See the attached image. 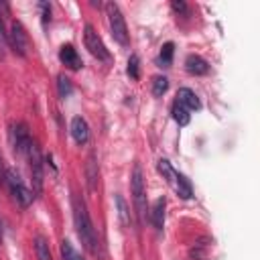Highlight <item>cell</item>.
<instances>
[{"label": "cell", "instance_id": "cell-1", "mask_svg": "<svg viewBox=\"0 0 260 260\" xmlns=\"http://www.w3.org/2000/svg\"><path fill=\"white\" fill-rule=\"evenodd\" d=\"M73 221H75L77 236H79L81 244H83L91 254H95V252H98V236H95L93 223H91V219H89L85 201H83L79 195H73Z\"/></svg>", "mask_w": 260, "mask_h": 260}, {"label": "cell", "instance_id": "cell-2", "mask_svg": "<svg viewBox=\"0 0 260 260\" xmlns=\"http://www.w3.org/2000/svg\"><path fill=\"white\" fill-rule=\"evenodd\" d=\"M156 169H158V173L167 179V183L175 189V193H177L181 199H189V197L193 195V189H191L189 179H187L185 175L177 173V171L171 167V162H169L167 158H160V160H158V165H156Z\"/></svg>", "mask_w": 260, "mask_h": 260}, {"label": "cell", "instance_id": "cell-3", "mask_svg": "<svg viewBox=\"0 0 260 260\" xmlns=\"http://www.w3.org/2000/svg\"><path fill=\"white\" fill-rule=\"evenodd\" d=\"M130 191H132V197H134V205H136L138 221L144 223V219H146V193H144V177H142V169H140V165H134V169H132Z\"/></svg>", "mask_w": 260, "mask_h": 260}, {"label": "cell", "instance_id": "cell-4", "mask_svg": "<svg viewBox=\"0 0 260 260\" xmlns=\"http://www.w3.org/2000/svg\"><path fill=\"white\" fill-rule=\"evenodd\" d=\"M106 14H108V24L112 30V37L116 43L120 45H128V28H126V20L118 8L116 2H108L106 4Z\"/></svg>", "mask_w": 260, "mask_h": 260}, {"label": "cell", "instance_id": "cell-5", "mask_svg": "<svg viewBox=\"0 0 260 260\" xmlns=\"http://www.w3.org/2000/svg\"><path fill=\"white\" fill-rule=\"evenodd\" d=\"M4 183L8 185L12 197L16 199V203H18L20 207H28V205L32 203V197H35L32 191L22 183L20 175H18L14 169H6V181H4Z\"/></svg>", "mask_w": 260, "mask_h": 260}, {"label": "cell", "instance_id": "cell-6", "mask_svg": "<svg viewBox=\"0 0 260 260\" xmlns=\"http://www.w3.org/2000/svg\"><path fill=\"white\" fill-rule=\"evenodd\" d=\"M83 41H85V49H87L95 59H100V61H108V59H110V53H108L104 41L100 39V35L93 30L91 24L85 26V30H83Z\"/></svg>", "mask_w": 260, "mask_h": 260}, {"label": "cell", "instance_id": "cell-7", "mask_svg": "<svg viewBox=\"0 0 260 260\" xmlns=\"http://www.w3.org/2000/svg\"><path fill=\"white\" fill-rule=\"evenodd\" d=\"M28 162H30V177H32V191L41 193L43 189V158L39 152V146L32 142L28 148Z\"/></svg>", "mask_w": 260, "mask_h": 260}, {"label": "cell", "instance_id": "cell-8", "mask_svg": "<svg viewBox=\"0 0 260 260\" xmlns=\"http://www.w3.org/2000/svg\"><path fill=\"white\" fill-rule=\"evenodd\" d=\"M10 140H12L14 150L20 152V154H26L28 148H30V144H32L30 134H28V130H26L24 124H12V128H10Z\"/></svg>", "mask_w": 260, "mask_h": 260}, {"label": "cell", "instance_id": "cell-9", "mask_svg": "<svg viewBox=\"0 0 260 260\" xmlns=\"http://www.w3.org/2000/svg\"><path fill=\"white\" fill-rule=\"evenodd\" d=\"M8 41H10V47L14 53L18 55H26V49H28V39H26V32L22 28L20 22H12L10 26V32H8Z\"/></svg>", "mask_w": 260, "mask_h": 260}, {"label": "cell", "instance_id": "cell-10", "mask_svg": "<svg viewBox=\"0 0 260 260\" xmlns=\"http://www.w3.org/2000/svg\"><path fill=\"white\" fill-rule=\"evenodd\" d=\"M59 59L63 65H67L69 69H79L83 63H81V57L77 55V51L71 47V45H63L59 49Z\"/></svg>", "mask_w": 260, "mask_h": 260}, {"label": "cell", "instance_id": "cell-11", "mask_svg": "<svg viewBox=\"0 0 260 260\" xmlns=\"http://www.w3.org/2000/svg\"><path fill=\"white\" fill-rule=\"evenodd\" d=\"M71 134L75 138L77 144H85L87 138H89V128H87V122L81 118V116H75L71 120Z\"/></svg>", "mask_w": 260, "mask_h": 260}, {"label": "cell", "instance_id": "cell-12", "mask_svg": "<svg viewBox=\"0 0 260 260\" xmlns=\"http://www.w3.org/2000/svg\"><path fill=\"white\" fill-rule=\"evenodd\" d=\"M177 102H179L183 108H187L189 112H191V110H199V108H201L199 98H197L191 89H187V87H181V89L177 91Z\"/></svg>", "mask_w": 260, "mask_h": 260}, {"label": "cell", "instance_id": "cell-13", "mask_svg": "<svg viewBox=\"0 0 260 260\" xmlns=\"http://www.w3.org/2000/svg\"><path fill=\"white\" fill-rule=\"evenodd\" d=\"M185 67L191 75H203L209 71V65L199 57V55H189L187 61H185Z\"/></svg>", "mask_w": 260, "mask_h": 260}, {"label": "cell", "instance_id": "cell-14", "mask_svg": "<svg viewBox=\"0 0 260 260\" xmlns=\"http://www.w3.org/2000/svg\"><path fill=\"white\" fill-rule=\"evenodd\" d=\"M165 209H167V199L165 197H158L154 201V207H152V223H154V228L158 232L165 225Z\"/></svg>", "mask_w": 260, "mask_h": 260}, {"label": "cell", "instance_id": "cell-15", "mask_svg": "<svg viewBox=\"0 0 260 260\" xmlns=\"http://www.w3.org/2000/svg\"><path fill=\"white\" fill-rule=\"evenodd\" d=\"M85 175H87L89 191H95V187H98V162H95V156H93V154H89V158H87Z\"/></svg>", "mask_w": 260, "mask_h": 260}, {"label": "cell", "instance_id": "cell-16", "mask_svg": "<svg viewBox=\"0 0 260 260\" xmlns=\"http://www.w3.org/2000/svg\"><path fill=\"white\" fill-rule=\"evenodd\" d=\"M173 120H175L179 126H187V124H189V120H191L189 110H187V108H183L179 102H175V104H173Z\"/></svg>", "mask_w": 260, "mask_h": 260}, {"label": "cell", "instance_id": "cell-17", "mask_svg": "<svg viewBox=\"0 0 260 260\" xmlns=\"http://www.w3.org/2000/svg\"><path fill=\"white\" fill-rule=\"evenodd\" d=\"M173 53H175V45L173 43H165L160 53H158V65L160 67H169L173 61Z\"/></svg>", "mask_w": 260, "mask_h": 260}, {"label": "cell", "instance_id": "cell-18", "mask_svg": "<svg viewBox=\"0 0 260 260\" xmlns=\"http://www.w3.org/2000/svg\"><path fill=\"white\" fill-rule=\"evenodd\" d=\"M35 248H37V258L39 260H53L51 258V250H49V244L43 236H37L35 240Z\"/></svg>", "mask_w": 260, "mask_h": 260}, {"label": "cell", "instance_id": "cell-19", "mask_svg": "<svg viewBox=\"0 0 260 260\" xmlns=\"http://www.w3.org/2000/svg\"><path fill=\"white\" fill-rule=\"evenodd\" d=\"M167 87H169V79L167 77H162V75L152 77V93L154 95H162L167 91Z\"/></svg>", "mask_w": 260, "mask_h": 260}, {"label": "cell", "instance_id": "cell-20", "mask_svg": "<svg viewBox=\"0 0 260 260\" xmlns=\"http://www.w3.org/2000/svg\"><path fill=\"white\" fill-rule=\"evenodd\" d=\"M116 205H118V215H120V221H122L124 225H128V223H130V213H128V207H126V203H124L122 195H116Z\"/></svg>", "mask_w": 260, "mask_h": 260}, {"label": "cell", "instance_id": "cell-21", "mask_svg": "<svg viewBox=\"0 0 260 260\" xmlns=\"http://www.w3.org/2000/svg\"><path fill=\"white\" fill-rule=\"evenodd\" d=\"M61 256H63V260H81L79 258V254L73 250V246H71V242H61Z\"/></svg>", "mask_w": 260, "mask_h": 260}, {"label": "cell", "instance_id": "cell-22", "mask_svg": "<svg viewBox=\"0 0 260 260\" xmlns=\"http://www.w3.org/2000/svg\"><path fill=\"white\" fill-rule=\"evenodd\" d=\"M57 85H59V95H61V98H67V95L73 91V87H71V81H69L65 75H59V79H57Z\"/></svg>", "mask_w": 260, "mask_h": 260}, {"label": "cell", "instance_id": "cell-23", "mask_svg": "<svg viewBox=\"0 0 260 260\" xmlns=\"http://www.w3.org/2000/svg\"><path fill=\"white\" fill-rule=\"evenodd\" d=\"M128 75L132 79H138V57L136 55H130L128 59Z\"/></svg>", "mask_w": 260, "mask_h": 260}, {"label": "cell", "instance_id": "cell-24", "mask_svg": "<svg viewBox=\"0 0 260 260\" xmlns=\"http://www.w3.org/2000/svg\"><path fill=\"white\" fill-rule=\"evenodd\" d=\"M6 43H8V35L4 30V20H2V14H0V51L6 49Z\"/></svg>", "mask_w": 260, "mask_h": 260}, {"label": "cell", "instance_id": "cell-25", "mask_svg": "<svg viewBox=\"0 0 260 260\" xmlns=\"http://www.w3.org/2000/svg\"><path fill=\"white\" fill-rule=\"evenodd\" d=\"M171 6H173V10L179 12V14H185V12H187V4H185L183 0H173Z\"/></svg>", "mask_w": 260, "mask_h": 260}, {"label": "cell", "instance_id": "cell-26", "mask_svg": "<svg viewBox=\"0 0 260 260\" xmlns=\"http://www.w3.org/2000/svg\"><path fill=\"white\" fill-rule=\"evenodd\" d=\"M4 181H6V167H4V158L0 154V183H4Z\"/></svg>", "mask_w": 260, "mask_h": 260}]
</instances>
